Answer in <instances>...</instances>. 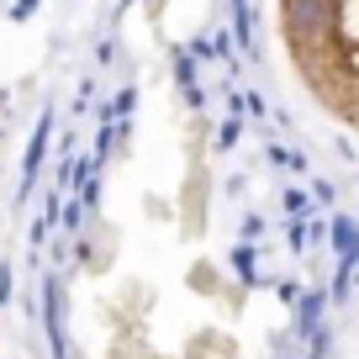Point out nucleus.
I'll return each instance as SVG.
<instances>
[{
    "label": "nucleus",
    "mask_w": 359,
    "mask_h": 359,
    "mask_svg": "<svg viewBox=\"0 0 359 359\" xmlns=\"http://www.w3.org/2000/svg\"><path fill=\"white\" fill-rule=\"evenodd\" d=\"M275 27L317 111L359 133V0H275Z\"/></svg>",
    "instance_id": "1"
}]
</instances>
